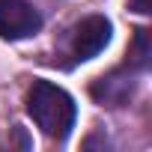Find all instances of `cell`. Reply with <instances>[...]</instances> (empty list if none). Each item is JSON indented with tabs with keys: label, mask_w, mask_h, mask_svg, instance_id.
Returning <instances> with one entry per match:
<instances>
[{
	"label": "cell",
	"mask_w": 152,
	"mask_h": 152,
	"mask_svg": "<svg viewBox=\"0 0 152 152\" xmlns=\"http://www.w3.org/2000/svg\"><path fill=\"white\" fill-rule=\"evenodd\" d=\"M42 30V12L27 0H0V39L18 42Z\"/></svg>",
	"instance_id": "cell-3"
},
{
	"label": "cell",
	"mask_w": 152,
	"mask_h": 152,
	"mask_svg": "<svg viewBox=\"0 0 152 152\" xmlns=\"http://www.w3.org/2000/svg\"><path fill=\"white\" fill-rule=\"evenodd\" d=\"M27 113L42 128L45 137L66 140L69 131L75 128L78 107H75V99L63 87H57L51 81H36L27 93Z\"/></svg>",
	"instance_id": "cell-1"
},
{
	"label": "cell",
	"mask_w": 152,
	"mask_h": 152,
	"mask_svg": "<svg viewBox=\"0 0 152 152\" xmlns=\"http://www.w3.org/2000/svg\"><path fill=\"white\" fill-rule=\"evenodd\" d=\"M128 6H131L134 12H140V15H149V12H152V3H149V0H128Z\"/></svg>",
	"instance_id": "cell-5"
},
{
	"label": "cell",
	"mask_w": 152,
	"mask_h": 152,
	"mask_svg": "<svg viewBox=\"0 0 152 152\" xmlns=\"http://www.w3.org/2000/svg\"><path fill=\"white\" fill-rule=\"evenodd\" d=\"M110 33H113V27L104 15H87L84 21H78L66 33V51H69L72 63H87V60L99 57L107 48Z\"/></svg>",
	"instance_id": "cell-2"
},
{
	"label": "cell",
	"mask_w": 152,
	"mask_h": 152,
	"mask_svg": "<svg viewBox=\"0 0 152 152\" xmlns=\"http://www.w3.org/2000/svg\"><path fill=\"white\" fill-rule=\"evenodd\" d=\"M128 63L134 66V69H146L149 66V33L146 30H137L134 33V45H131V51H128Z\"/></svg>",
	"instance_id": "cell-4"
}]
</instances>
